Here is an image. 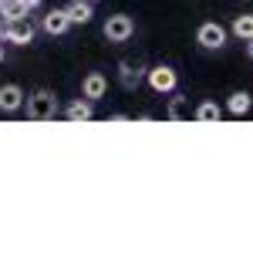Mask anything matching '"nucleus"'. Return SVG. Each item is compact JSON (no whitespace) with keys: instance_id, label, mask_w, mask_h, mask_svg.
<instances>
[{"instance_id":"1","label":"nucleus","mask_w":253,"mask_h":253,"mask_svg":"<svg viewBox=\"0 0 253 253\" xmlns=\"http://www.w3.org/2000/svg\"><path fill=\"white\" fill-rule=\"evenodd\" d=\"M58 115V98L51 91H38L34 98H27V118L31 122H47Z\"/></svg>"},{"instance_id":"2","label":"nucleus","mask_w":253,"mask_h":253,"mask_svg":"<svg viewBox=\"0 0 253 253\" xmlns=\"http://www.w3.org/2000/svg\"><path fill=\"white\" fill-rule=\"evenodd\" d=\"M31 38H34V24H31V17H27V14H24V17L7 20L3 41H14V44H31Z\"/></svg>"},{"instance_id":"3","label":"nucleus","mask_w":253,"mask_h":253,"mask_svg":"<svg viewBox=\"0 0 253 253\" xmlns=\"http://www.w3.org/2000/svg\"><path fill=\"white\" fill-rule=\"evenodd\" d=\"M105 38L115 41V44L128 41V38H132V17H125V14H115V17H108V24H105Z\"/></svg>"},{"instance_id":"4","label":"nucleus","mask_w":253,"mask_h":253,"mask_svg":"<svg viewBox=\"0 0 253 253\" xmlns=\"http://www.w3.org/2000/svg\"><path fill=\"white\" fill-rule=\"evenodd\" d=\"M199 44L210 47V51H216V47L226 44V31H223L219 24H203V27H199Z\"/></svg>"},{"instance_id":"5","label":"nucleus","mask_w":253,"mask_h":253,"mask_svg":"<svg viewBox=\"0 0 253 253\" xmlns=\"http://www.w3.org/2000/svg\"><path fill=\"white\" fill-rule=\"evenodd\" d=\"M149 84H152L156 91H172L175 88V71L166 68V64H162V68H152V71H149Z\"/></svg>"},{"instance_id":"6","label":"nucleus","mask_w":253,"mask_h":253,"mask_svg":"<svg viewBox=\"0 0 253 253\" xmlns=\"http://www.w3.org/2000/svg\"><path fill=\"white\" fill-rule=\"evenodd\" d=\"M20 105H24V91H20L17 84H3L0 88V108L3 112H17Z\"/></svg>"},{"instance_id":"7","label":"nucleus","mask_w":253,"mask_h":253,"mask_svg":"<svg viewBox=\"0 0 253 253\" xmlns=\"http://www.w3.org/2000/svg\"><path fill=\"white\" fill-rule=\"evenodd\" d=\"M64 10H68V20H71V24H88V20H91V3H88V0H75V3H68Z\"/></svg>"},{"instance_id":"8","label":"nucleus","mask_w":253,"mask_h":253,"mask_svg":"<svg viewBox=\"0 0 253 253\" xmlns=\"http://www.w3.org/2000/svg\"><path fill=\"white\" fill-rule=\"evenodd\" d=\"M68 24H71V20H68V10H51V14L44 17V31H47V34H64Z\"/></svg>"},{"instance_id":"9","label":"nucleus","mask_w":253,"mask_h":253,"mask_svg":"<svg viewBox=\"0 0 253 253\" xmlns=\"http://www.w3.org/2000/svg\"><path fill=\"white\" fill-rule=\"evenodd\" d=\"M27 14V7H24V0H0V17H24Z\"/></svg>"},{"instance_id":"10","label":"nucleus","mask_w":253,"mask_h":253,"mask_svg":"<svg viewBox=\"0 0 253 253\" xmlns=\"http://www.w3.org/2000/svg\"><path fill=\"white\" fill-rule=\"evenodd\" d=\"M105 95V78L101 75H88L84 78V98H101Z\"/></svg>"},{"instance_id":"11","label":"nucleus","mask_w":253,"mask_h":253,"mask_svg":"<svg viewBox=\"0 0 253 253\" xmlns=\"http://www.w3.org/2000/svg\"><path fill=\"white\" fill-rule=\"evenodd\" d=\"M189 115H193V112H189V101H186V98H172V105H169V118H172V122H186Z\"/></svg>"},{"instance_id":"12","label":"nucleus","mask_w":253,"mask_h":253,"mask_svg":"<svg viewBox=\"0 0 253 253\" xmlns=\"http://www.w3.org/2000/svg\"><path fill=\"white\" fill-rule=\"evenodd\" d=\"M219 115H223V112H219L216 101H203V105L196 108V118H199V122H219Z\"/></svg>"},{"instance_id":"13","label":"nucleus","mask_w":253,"mask_h":253,"mask_svg":"<svg viewBox=\"0 0 253 253\" xmlns=\"http://www.w3.org/2000/svg\"><path fill=\"white\" fill-rule=\"evenodd\" d=\"M233 34H236V38H243V41L253 38V17H250V14H243V17L233 20Z\"/></svg>"},{"instance_id":"14","label":"nucleus","mask_w":253,"mask_h":253,"mask_svg":"<svg viewBox=\"0 0 253 253\" xmlns=\"http://www.w3.org/2000/svg\"><path fill=\"white\" fill-rule=\"evenodd\" d=\"M68 118H71V122H91V105H88V101H75V105L68 108Z\"/></svg>"},{"instance_id":"15","label":"nucleus","mask_w":253,"mask_h":253,"mask_svg":"<svg viewBox=\"0 0 253 253\" xmlns=\"http://www.w3.org/2000/svg\"><path fill=\"white\" fill-rule=\"evenodd\" d=\"M247 108H250V95H247V91H236V95L230 98V112H233V115H243Z\"/></svg>"},{"instance_id":"16","label":"nucleus","mask_w":253,"mask_h":253,"mask_svg":"<svg viewBox=\"0 0 253 253\" xmlns=\"http://www.w3.org/2000/svg\"><path fill=\"white\" fill-rule=\"evenodd\" d=\"M138 78H142V71H138V68H132V64H125V68H122V84H125V88H135Z\"/></svg>"},{"instance_id":"17","label":"nucleus","mask_w":253,"mask_h":253,"mask_svg":"<svg viewBox=\"0 0 253 253\" xmlns=\"http://www.w3.org/2000/svg\"><path fill=\"white\" fill-rule=\"evenodd\" d=\"M41 0H24V7H27V10H31V7H38Z\"/></svg>"},{"instance_id":"18","label":"nucleus","mask_w":253,"mask_h":253,"mask_svg":"<svg viewBox=\"0 0 253 253\" xmlns=\"http://www.w3.org/2000/svg\"><path fill=\"white\" fill-rule=\"evenodd\" d=\"M250 54H253V38H250Z\"/></svg>"},{"instance_id":"19","label":"nucleus","mask_w":253,"mask_h":253,"mask_svg":"<svg viewBox=\"0 0 253 253\" xmlns=\"http://www.w3.org/2000/svg\"><path fill=\"white\" fill-rule=\"evenodd\" d=\"M0 61H3V47H0Z\"/></svg>"}]
</instances>
